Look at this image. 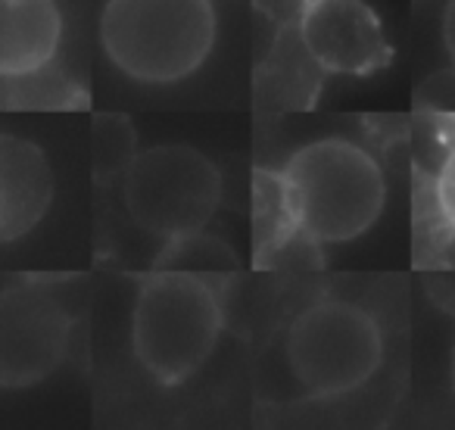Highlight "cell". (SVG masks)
I'll list each match as a JSON object with an SVG mask.
<instances>
[{
	"instance_id": "5b68a950",
	"label": "cell",
	"mask_w": 455,
	"mask_h": 430,
	"mask_svg": "<svg viewBox=\"0 0 455 430\" xmlns=\"http://www.w3.org/2000/svg\"><path fill=\"white\" fill-rule=\"evenodd\" d=\"M221 190L219 165L190 144L138 150L122 171V203L132 222L159 243L206 228Z\"/></svg>"
},
{
	"instance_id": "3957f363",
	"label": "cell",
	"mask_w": 455,
	"mask_h": 430,
	"mask_svg": "<svg viewBox=\"0 0 455 430\" xmlns=\"http://www.w3.org/2000/svg\"><path fill=\"white\" fill-rule=\"evenodd\" d=\"M225 309L206 275L156 268L132 309V353L159 386L190 380L219 346Z\"/></svg>"
},
{
	"instance_id": "8fae6325",
	"label": "cell",
	"mask_w": 455,
	"mask_h": 430,
	"mask_svg": "<svg viewBox=\"0 0 455 430\" xmlns=\"http://www.w3.org/2000/svg\"><path fill=\"white\" fill-rule=\"evenodd\" d=\"M138 153V131L125 115H97L91 128V159L100 181L116 178L128 169Z\"/></svg>"
},
{
	"instance_id": "5bb4252c",
	"label": "cell",
	"mask_w": 455,
	"mask_h": 430,
	"mask_svg": "<svg viewBox=\"0 0 455 430\" xmlns=\"http://www.w3.org/2000/svg\"><path fill=\"white\" fill-rule=\"evenodd\" d=\"M449 386L455 393V337H452V349H449Z\"/></svg>"
},
{
	"instance_id": "7c38bea8",
	"label": "cell",
	"mask_w": 455,
	"mask_h": 430,
	"mask_svg": "<svg viewBox=\"0 0 455 430\" xmlns=\"http://www.w3.org/2000/svg\"><path fill=\"white\" fill-rule=\"evenodd\" d=\"M430 194H434V212L440 219L443 231L455 241V140L449 144L443 163L436 165Z\"/></svg>"
},
{
	"instance_id": "4fadbf2b",
	"label": "cell",
	"mask_w": 455,
	"mask_h": 430,
	"mask_svg": "<svg viewBox=\"0 0 455 430\" xmlns=\"http://www.w3.org/2000/svg\"><path fill=\"white\" fill-rule=\"evenodd\" d=\"M443 44L455 66V0H446V10H443Z\"/></svg>"
},
{
	"instance_id": "7a4b0ae2",
	"label": "cell",
	"mask_w": 455,
	"mask_h": 430,
	"mask_svg": "<svg viewBox=\"0 0 455 430\" xmlns=\"http://www.w3.org/2000/svg\"><path fill=\"white\" fill-rule=\"evenodd\" d=\"M219 38L212 0H107L100 44L107 60L140 84H175L209 60Z\"/></svg>"
},
{
	"instance_id": "52a82bcc",
	"label": "cell",
	"mask_w": 455,
	"mask_h": 430,
	"mask_svg": "<svg viewBox=\"0 0 455 430\" xmlns=\"http://www.w3.org/2000/svg\"><path fill=\"white\" fill-rule=\"evenodd\" d=\"M299 44L328 76L365 78L393 60L380 20L365 0H303Z\"/></svg>"
},
{
	"instance_id": "8992f818",
	"label": "cell",
	"mask_w": 455,
	"mask_h": 430,
	"mask_svg": "<svg viewBox=\"0 0 455 430\" xmlns=\"http://www.w3.org/2000/svg\"><path fill=\"white\" fill-rule=\"evenodd\" d=\"M72 343V312L38 281L0 291V390H26L47 380Z\"/></svg>"
},
{
	"instance_id": "277c9868",
	"label": "cell",
	"mask_w": 455,
	"mask_h": 430,
	"mask_svg": "<svg viewBox=\"0 0 455 430\" xmlns=\"http://www.w3.org/2000/svg\"><path fill=\"white\" fill-rule=\"evenodd\" d=\"M284 359L309 399H340L362 390L384 362L378 318L349 299H318L287 328Z\"/></svg>"
},
{
	"instance_id": "30bf717a",
	"label": "cell",
	"mask_w": 455,
	"mask_h": 430,
	"mask_svg": "<svg viewBox=\"0 0 455 430\" xmlns=\"http://www.w3.org/2000/svg\"><path fill=\"white\" fill-rule=\"evenodd\" d=\"M156 268L169 272H194V275H215V272H235L237 256L221 237H212L206 231L172 237L163 243L156 256Z\"/></svg>"
},
{
	"instance_id": "9c48e42d",
	"label": "cell",
	"mask_w": 455,
	"mask_h": 430,
	"mask_svg": "<svg viewBox=\"0 0 455 430\" xmlns=\"http://www.w3.org/2000/svg\"><path fill=\"white\" fill-rule=\"evenodd\" d=\"M63 41L57 0H0V78H32Z\"/></svg>"
},
{
	"instance_id": "6da1fadb",
	"label": "cell",
	"mask_w": 455,
	"mask_h": 430,
	"mask_svg": "<svg viewBox=\"0 0 455 430\" xmlns=\"http://www.w3.org/2000/svg\"><path fill=\"white\" fill-rule=\"evenodd\" d=\"M284 215L291 247H340L378 225L387 206V175L362 144L318 138L281 169H266Z\"/></svg>"
},
{
	"instance_id": "ba28073f",
	"label": "cell",
	"mask_w": 455,
	"mask_h": 430,
	"mask_svg": "<svg viewBox=\"0 0 455 430\" xmlns=\"http://www.w3.org/2000/svg\"><path fill=\"white\" fill-rule=\"evenodd\" d=\"M53 169L35 140L0 131V243L38 228L53 203Z\"/></svg>"
}]
</instances>
